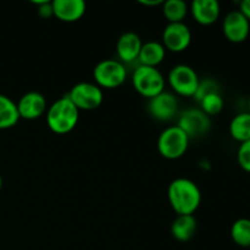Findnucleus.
<instances>
[{
	"mask_svg": "<svg viewBox=\"0 0 250 250\" xmlns=\"http://www.w3.org/2000/svg\"><path fill=\"white\" fill-rule=\"evenodd\" d=\"M142 5L144 6H159V5H163V0H141Z\"/></svg>",
	"mask_w": 250,
	"mask_h": 250,
	"instance_id": "obj_27",
	"label": "nucleus"
},
{
	"mask_svg": "<svg viewBox=\"0 0 250 250\" xmlns=\"http://www.w3.org/2000/svg\"><path fill=\"white\" fill-rule=\"evenodd\" d=\"M190 138L178 126L164 129L158 138L159 154L167 160H177L188 150Z\"/></svg>",
	"mask_w": 250,
	"mask_h": 250,
	"instance_id": "obj_4",
	"label": "nucleus"
},
{
	"mask_svg": "<svg viewBox=\"0 0 250 250\" xmlns=\"http://www.w3.org/2000/svg\"><path fill=\"white\" fill-rule=\"evenodd\" d=\"M188 11L189 9H188L187 2L183 0H166L163 2V14L168 23L183 22Z\"/></svg>",
	"mask_w": 250,
	"mask_h": 250,
	"instance_id": "obj_20",
	"label": "nucleus"
},
{
	"mask_svg": "<svg viewBox=\"0 0 250 250\" xmlns=\"http://www.w3.org/2000/svg\"><path fill=\"white\" fill-rule=\"evenodd\" d=\"M142 45L143 43H142L141 37L134 32H126L121 34L116 43L119 61H121L122 63H131L138 60Z\"/></svg>",
	"mask_w": 250,
	"mask_h": 250,
	"instance_id": "obj_15",
	"label": "nucleus"
},
{
	"mask_svg": "<svg viewBox=\"0 0 250 250\" xmlns=\"http://www.w3.org/2000/svg\"><path fill=\"white\" fill-rule=\"evenodd\" d=\"M189 11L197 23L210 26L220 19L221 6L217 0H194L190 4Z\"/></svg>",
	"mask_w": 250,
	"mask_h": 250,
	"instance_id": "obj_14",
	"label": "nucleus"
},
{
	"mask_svg": "<svg viewBox=\"0 0 250 250\" xmlns=\"http://www.w3.org/2000/svg\"><path fill=\"white\" fill-rule=\"evenodd\" d=\"M166 56V49L160 42H146L143 43L138 56V62L142 66L156 67L160 65Z\"/></svg>",
	"mask_w": 250,
	"mask_h": 250,
	"instance_id": "obj_16",
	"label": "nucleus"
},
{
	"mask_svg": "<svg viewBox=\"0 0 250 250\" xmlns=\"http://www.w3.org/2000/svg\"><path fill=\"white\" fill-rule=\"evenodd\" d=\"M167 199L177 215H193L202 203V192L192 180L180 177L168 185Z\"/></svg>",
	"mask_w": 250,
	"mask_h": 250,
	"instance_id": "obj_1",
	"label": "nucleus"
},
{
	"mask_svg": "<svg viewBox=\"0 0 250 250\" xmlns=\"http://www.w3.org/2000/svg\"><path fill=\"white\" fill-rule=\"evenodd\" d=\"M80 111H92L98 109L104 102V93L95 83L81 82L73 85L67 94Z\"/></svg>",
	"mask_w": 250,
	"mask_h": 250,
	"instance_id": "obj_7",
	"label": "nucleus"
},
{
	"mask_svg": "<svg viewBox=\"0 0 250 250\" xmlns=\"http://www.w3.org/2000/svg\"><path fill=\"white\" fill-rule=\"evenodd\" d=\"M149 114L158 121H170L176 116L178 110V100L175 94L163 92L149 100Z\"/></svg>",
	"mask_w": 250,
	"mask_h": 250,
	"instance_id": "obj_11",
	"label": "nucleus"
},
{
	"mask_svg": "<svg viewBox=\"0 0 250 250\" xmlns=\"http://www.w3.org/2000/svg\"><path fill=\"white\" fill-rule=\"evenodd\" d=\"M231 238L237 246L250 248V219L236 220L231 227Z\"/></svg>",
	"mask_w": 250,
	"mask_h": 250,
	"instance_id": "obj_21",
	"label": "nucleus"
},
{
	"mask_svg": "<svg viewBox=\"0 0 250 250\" xmlns=\"http://www.w3.org/2000/svg\"><path fill=\"white\" fill-rule=\"evenodd\" d=\"M215 92H220V85L217 84L216 81H214L212 78H205V80L199 82V85H198V89L194 98L197 102H199V100L203 99L205 95L211 94V93Z\"/></svg>",
	"mask_w": 250,
	"mask_h": 250,
	"instance_id": "obj_23",
	"label": "nucleus"
},
{
	"mask_svg": "<svg viewBox=\"0 0 250 250\" xmlns=\"http://www.w3.org/2000/svg\"><path fill=\"white\" fill-rule=\"evenodd\" d=\"M248 109H249L248 112H250V98H249V100H248Z\"/></svg>",
	"mask_w": 250,
	"mask_h": 250,
	"instance_id": "obj_29",
	"label": "nucleus"
},
{
	"mask_svg": "<svg viewBox=\"0 0 250 250\" xmlns=\"http://www.w3.org/2000/svg\"><path fill=\"white\" fill-rule=\"evenodd\" d=\"M229 134L232 138L239 143L250 139V112H241L232 119L229 124Z\"/></svg>",
	"mask_w": 250,
	"mask_h": 250,
	"instance_id": "obj_19",
	"label": "nucleus"
},
{
	"mask_svg": "<svg viewBox=\"0 0 250 250\" xmlns=\"http://www.w3.org/2000/svg\"><path fill=\"white\" fill-rule=\"evenodd\" d=\"M95 84L102 89H115L126 82L127 70L125 63L115 59H105L93 70Z\"/></svg>",
	"mask_w": 250,
	"mask_h": 250,
	"instance_id": "obj_5",
	"label": "nucleus"
},
{
	"mask_svg": "<svg viewBox=\"0 0 250 250\" xmlns=\"http://www.w3.org/2000/svg\"><path fill=\"white\" fill-rule=\"evenodd\" d=\"M20 121L17 104L7 95L0 94V129H9Z\"/></svg>",
	"mask_w": 250,
	"mask_h": 250,
	"instance_id": "obj_18",
	"label": "nucleus"
},
{
	"mask_svg": "<svg viewBox=\"0 0 250 250\" xmlns=\"http://www.w3.org/2000/svg\"><path fill=\"white\" fill-rule=\"evenodd\" d=\"M222 32L227 41L231 43H243L250 34L249 20L239 10H232L224 17Z\"/></svg>",
	"mask_w": 250,
	"mask_h": 250,
	"instance_id": "obj_8",
	"label": "nucleus"
},
{
	"mask_svg": "<svg viewBox=\"0 0 250 250\" xmlns=\"http://www.w3.org/2000/svg\"><path fill=\"white\" fill-rule=\"evenodd\" d=\"M132 84L138 94L150 100L165 92L166 80L156 67L139 65L132 75Z\"/></svg>",
	"mask_w": 250,
	"mask_h": 250,
	"instance_id": "obj_3",
	"label": "nucleus"
},
{
	"mask_svg": "<svg viewBox=\"0 0 250 250\" xmlns=\"http://www.w3.org/2000/svg\"><path fill=\"white\" fill-rule=\"evenodd\" d=\"M33 4L38 5V14L39 16L43 17V19H50L53 15V5L50 1H33Z\"/></svg>",
	"mask_w": 250,
	"mask_h": 250,
	"instance_id": "obj_25",
	"label": "nucleus"
},
{
	"mask_svg": "<svg viewBox=\"0 0 250 250\" xmlns=\"http://www.w3.org/2000/svg\"><path fill=\"white\" fill-rule=\"evenodd\" d=\"M239 11L249 20L250 22V0H243L239 2Z\"/></svg>",
	"mask_w": 250,
	"mask_h": 250,
	"instance_id": "obj_26",
	"label": "nucleus"
},
{
	"mask_svg": "<svg viewBox=\"0 0 250 250\" xmlns=\"http://www.w3.org/2000/svg\"><path fill=\"white\" fill-rule=\"evenodd\" d=\"M237 161L242 170L250 173V139L239 146L237 150Z\"/></svg>",
	"mask_w": 250,
	"mask_h": 250,
	"instance_id": "obj_24",
	"label": "nucleus"
},
{
	"mask_svg": "<svg viewBox=\"0 0 250 250\" xmlns=\"http://www.w3.org/2000/svg\"><path fill=\"white\" fill-rule=\"evenodd\" d=\"M51 5L54 16L66 23L81 20L87 10V5L83 0H54Z\"/></svg>",
	"mask_w": 250,
	"mask_h": 250,
	"instance_id": "obj_13",
	"label": "nucleus"
},
{
	"mask_svg": "<svg viewBox=\"0 0 250 250\" xmlns=\"http://www.w3.org/2000/svg\"><path fill=\"white\" fill-rule=\"evenodd\" d=\"M177 126L185 131L189 138H197L209 132L211 120L200 109H188L182 112Z\"/></svg>",
	"mask_w": 250,
	"mask_h": 250,
	"instance_id": "obj_10",
	"label": "nucleus"
},
{
	"mask_svg": "<svg viewBox=\"0 0 250 250\" xmlns=\"http://www.w3.org/2000/svg\"><path fill=\"white\" fill-rule=\"evenodd\" d=\"M197 231V220L193 215H177L171 224V234L178 242H188Z\"/></svg>",
	"mask_w": 250,
	"mask_h": 250,
	"instance_id": "obj_17",
	"label": "nucleus"
},
{
	"mask_svg": "<svg viewBox=\"0 0 250 250\" xmlns=\"http://www.w3.org/2000/svg\"><path fill=\"white\" fill-rule=\"evenodd\" d=\"M200 107L199 109L202 110L204 114H207L208 116H215V115L220 114L224 109V98H222L221 92H215L211 93V94L205 95L203 99H200L199 102Z\"/></svg>",
	"mask_w": 250,
	"mask_h": 250,
	"instance_id": "obj_22",
	"label": "nucleus"
},
{
	"mask_svg": "<svg viewBox=\"0 0 250 250\" xmlns=\"http://www.w3.org/2000/svg\"><path fill=\"white\" fill-rule=\"evenodd\" d=\"M80 110L68 99L67 95L54 102L46 110V125L56 134L70 133L77 126Z\"/></svg>",
	"mask_w": 250,
	"mask_h": 250,
	"instance_id": "obj_2",
	"label": "nucleus"
},
{
	"mask_svg": "<svg viewBox=\"0 0 250 250\" xmlns=\"http://www.w3.org/2000/svg\"><path fill=\"white\" fill-rule=\"evenodd\" d=\"M192 43V32L183 22L168 23L163 32V45L171 53H182Z\"/></svg>",
	"mask_w": 250,
	"mask_h": 250,
	"instance_id": "obj_9",
	"label": "nucleus"
},
{
	"mask_svg": "<svg viewBox=\"0 0 250 250\" xmlns=\"http://www.w3.org/2000/svg\"><path fill=\"white\" fill-rule=\"evenodd\" d=\"M1 187H2V178L1 176H0V190H1Z\"/></svg>",
	"mask_w": 250,
	"mask_h": 250,
	"instance_id": "obj_28",
	"label": "nucleus"
},
{
	"mask_svg": "<svg viewBox=\"0 0 250 250\" xmlns=\"http://www.w3.org/2000/svg\"><path fill=\"white\" fill-rule=\"evenodd\" d=\"M167 82L171 89L177 95L194 98L200 80L194 68L185 63H180V65L173 66L170 70Z\"/></svg>",
	"mask_w": 250,
	"mask_h": 250,
	"instance_id": "obj_6",
	"label": "nucleus"
},
{
	"mask_svg": "<svg viewBox=\"0 0 250 250\" xmlns=\"http://www.w3.org/2000/svg\"><path fill=\"white\" fill-rule=\"evenodd\" d=\"M17 104L20 119L37 120L43 116L48 110V103L45 97L39 92H28L20 98Z\"/></svg>",
	"mask_w": 250,
	"mask_h": 250,
	"instance_id": "obj_12",
	"label": "nucleus"
}]
</instances>
